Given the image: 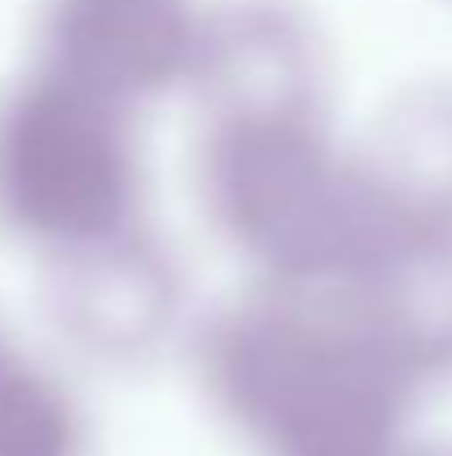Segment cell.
I'll list each match as a JSON object with an SVG mask.
<instances>
[{
    "label": "cell",
    "mask_w": 452,
    "mask_h": 456,
    "mask_svg": "<svg viewBox=\"0 0 452 456\" xmlns=\"http://www.w3.org/2000/svg\"><path fill=\"white\" fill-rule=\"evenodd\" d=\"M0 226L58 257L143 226L134 107L49 67L0 94Z\"/></svg>",
    "instance_id": "obj_1"
},
{
    "label": "cell",
    "mask_w": 452,
    "mask_h": 456,
    "mask_svg": "<svg viewBox=\"0 0 452 456\" xmlns=\"http://www.w3.org/2000/svg\"><path fill=\"white\" fill-rule=\"evenodd\" d=\"M85 412L71 390L0 323V456H85Z\"/></svg>",
    "instance_id": "obj_6"
},
{
    "label": "cell",
    "mask_w": 452,
    "mask_h": 456,
    "mask_svg": "<svg viewBox=\"0 0 452 456\" xmlns=\"http://www.w3.org/2000/svg\"><path fill=\"white\" fill-rule=\"evenodd\" d=\"M200 377L258 456H346V354L284 284L209 319Z\"/></svg>",
    "instance_id": "obj_2"
},
{
    "label": "cell",
    "mask_w": 452,
    "mask_h": 456,
    "mask_svg": "<svg viewBox=\"0 0 452 456\" xmlns=\"http://www.w3.org/2000/svg\"><path fill=\"white\" fill-rule=\"evenodd\" d=\"M200 200L218 235L275 284L310 280L328 253V191L306 111L209 116Z\"/></svg>",
    "instance_id": "obj_3"
},
{
    "label": "cell",
    "mask_w": 452,
    "mask_h": 456,
    "mask_svg": "<svg viewBox=\"0 0 452 456\" xmlns=\"http://www.w3.org/2000/svg\"><path fill=\"white\" fill-rule=\"evenodd\" d=\"M204 18L191 0H45L36 62L138 107L191 85Z\"/></svg>",
    "instance_id": "obj_4"
},
{
    "label": "cell",
    "mask_w": 452,
    "mask_h": 456,
    "mask_svg": "<svg viewBox=\"0 0 452 456\" xmlns=\"http://www.w3.org/2000/svg\"><path fill=\"white\" fill-rule=\"evenodd\" d=\"M177 310H182L177 262L143 226L98 248L58 257L53 319L94 359L111 363L151 359L177 328Z\"/></svg>",
    "instance_id": "obj_5"
}]
</instances>
